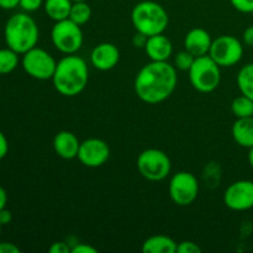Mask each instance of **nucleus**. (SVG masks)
Listing matches in <instances>:
<instances>
[{
  "label": "nucleus",
  "mask_w": 253,
  "mask_h": 253,
  "mask_svg": "<svg viewBox=\"0 0 253 253\" xmlns=\"http://www.w3.org/2000/svg\"><path fill=\"white\" fill-rule=\"evenodd\" d=\"M178 83L177 69L168 62L151 61L136 74L135 93L143 103L160 104L167 100Z\"/></svg>",
  "instance_id": "1"
},
{
  "label": "nucleus",
  "mask_w": 253,
  "mask_h": 253,
  "mask_svg": "<svg viewBox=\"0 0 253 253\" xmlns=\"http://www.w3.org/2000/svg\"><path fill=\"white\" fill-rule=\"evenodd\" d=\"M88 64L82 57L66 54V57L57 62L52 82L54 89L61 95L68 98L79 95L88 85Z\"/></svg>",
  "instance_id": "2"
},
{
  "label": "nucleus",
  "mask_w": 253,
  "mask_h": 253,
  "mask_svg": "<svg viewBox=\"0 0 253 253\" xmlns=\"http://www.w3.org/2000/svg\"><path fill=\"white\" fill-rule=\"evenodd\" d=\"M4 39L9 48L24 54L37 46L40 39L39 26L27 12H16L5 24Z\"/></svg>",
  "instance_id": "3"
},
{
  "label": "nucleus",
  "mask_w": 253,
  "mask_h": 253,
  "mask_svg": "<svg viewBox=\"0 0 253 253\" xmlns=\"http://www.w3.org/2000/svg\"><path fill=\"white\" fill-rule=\"evenodd\" d=\"M131 22L136 31L150 37L163 34L167 30L169 16L161 4L152 0H143L133 6Z\"/></svg>",
  "instance_id": "4"
},
{
  "label": "nucleus",
  "mask_w": 253,
  "mask_h": 253,
  "mask_svg": "<svg viewBox=\"0 0 253 253\" xmlns=\"http://www.w3.org/2000/svg\"><path fill=\"white\" fill-rule=\"evenodd\" d=\"M221 67L209 56L195 57L190 69L189 81L193 88L200 93H211L219 86L221 82Z\"/></svg>",
  "instance_id": "5"
},
{
  "label": "nucleus",
  "mask_w": 253,
  "mask_h": 253,
  "mask_svg": "<svg viewBox=\"0 0 253 253\" xmlns=\"http://www.w3.org/2000/svg\"><path fill=\"white\" fill-rule=\"evenodd\" d=\"M137 169L145 179L161 182L169 175L172 162L167 153L158 148H147L137 157Z\"/></svg>",
  "instance_id": "6"
},
{
  "label": "nucleus",
  "mask_w": 253,
  "mask_h": 253,
  "mask_svg": "<svg viewBox=\"0 0 253 253\" xmlns=\"http://www.w3.org/2000/svg\"><path fill=\"white\" fill-rule=\"evenodd\" d=\"M53 46L63 54H76L82 48L84 42L81 26L71 19L56 21L51 31Z\"/></svg>",
  "instance_id": "7"
},
{
  "label": "nucleus",
  "mask_w": 253,
  "mask_h": 253,
  "mask_svg": "<svg viewBox=\"0 0 253 253\" xmlns=\"http://www.w3.org/2000/svg\"><path fill=\"white\" fill-rule=\"evenodd\" d=\"M21 64L24 71L37 81H48L53 78L57 67L53 56L40 47H34L22 54Z\"/></svg>",
  "instance_id": "8"
},
{
  "label": "nucleus",
  "mask_w": 253,
  "mask_h": 253,
  "mask_svg": "<svg viewBox=\"0 0 253 253\" xmlns=\"http://www.w3.org/2000/svg\"><path fill=\"white\" fill-rule=\"evenodd\" d=\"M209 56L221 68H230L236 66L244 57V43L231 35H222L212 40Z\"/></svg>",
  "instance_id": "9"
},
{
  "label": "nucleus",
  "mask_w": 253,
  "mask_h": 253,
  "mask_svg": "<svg viewBox=\"0 0 253 253\" xmlns=\"http://www.w3.org/2000/svg\"><path fill=\"white\" fill-rule=\"evenodd\" d=\"M170 199L178 207H188L197 200L199 182L190 172H178L169 180Z\"/></svg>",
  "instance_id": "10"
},
{
  "label": "nucleus",
  "mask_w": 253,
  "mask_h": 253,
  "mask_svg": "<svg viewBox=\"0 0 253 253\" xmlns=\"http://www.w3.org/2000/svg\"><path fill=\"white\" fill-rule=\"evenodd\" d=\"M224 203L230 210L247 211L253 208V182L242 179L234 182L224 193Z\"/></svg>",
  "instance_id": "11"
},
{
  "label": "nucleus",
  "mask_w": 253,
  "mask_h": 253,
  "mask_svg": "<svg viewBox=\"0 0 253 253\" xmlns=\"http://www.w3.org/2000/svg\"><path fill=\"white\" fill-rule=\"evenodd\" d=\"M110 157V147L101 138H88L81 142L78 158L83 166L88 168L101 167Z\"/></svg>",
  "instance_id": "12"
},
{
  "label": "nucleus",
  "mask_w": 253,
  "mask_h": 253,
  "mask_svg": "<svg viewBox=\"0 0 253 253\" xmlns=\"http://www.w3.org/2000/svg\"><path fill=\"white\" fill-rule=\"evenodd\" d=\"M120 61V51L110 42H103L93 48L90 53L91 66L99 71H110L115 68Z\"/></svg>",
  "instance_id": "13"
},
{
  "label": "nucleus",
  "mask_w": 253,
  "mask_h": 253,
  "mask_svg": "<svg viewBox=\"0 0 253 253\" xmlns=\"http://www.w3.org/2000/svg\"><path fill=\"white\" fill-rule=\"evenodd\" d=\"M211 43L210 34L202 27L190 30L184 37V48L195 57L209 54Z\"/></svg>",
  "instance_id": "14"
},
{
  "label": "nucleus",
  "mask_w": 253,
  "mask_h": 253,
  "mask_svg": "<svg viewBox=\"0 0 253 253\" xmlns=\"http://www.w3.org/2000/svg\"><path fill=\"white\" fill-rule=\"evenodd\" d=\"M145 52L151 61L167 62L173 53V44L167 36L158 34L148 37Z\"/></svg>",
  "instance_id": "15"
},
{
  "label": "nucleus",
  "mask_w": 253,
  "mask_h": 253,
  "mask_svg": "<svg viewBox=\"0 0 253 253\" xmlns=\"http://www.w3.org/2000/svg\"><path fill=\"white\" fill-rule=\"evenodd\" d=\"M81 141L71 131H59L53 138V150L63 160H73L78 156Z\"/></svg>",
  "instance_id": "16"
},
{
  "label": "nucleus",
  "mask_w": 253,
  "mask_h": 253,
  "mask_svg": "<svg viewBox=\"0 0 253 253\" xmlns=\"http://www.w3.org/2000/svg\"><path fill=\"white\" fill-rule=\"evenodd\" d=\"M235 142L244 148L253 147V116L236 119L231 128Z\"/></svg>",
  "instance_id": "17"
},
{
  "label": "nucleus",
  "mask_w": 253,
  "mask_h": 253,
  "mask_svg": "<svg viewBox=\"0 0 253 253\" xmlns=\"http://www.w3.org/2000/svg\"><path fill=\"white\" fill-rule=\"evenodd\" d=\"M178 244L166 235H155L142 244L143 253H175Z\"/></svg>",
  "instance_id": "18"
},
{
  "label": "nucleus",
  "mask_w": 253,
  "mask_h": 253,
  "mask_svg": "<svg viewBox=\"0 0 253 253\" xmlns=\"http://www.w3.org/2000/svg\"><path fill=\"white\" fill-rule=\"evenodd\" d=\"M72 5V0H44L43 9L49 19L53 21H61L69 19Z\"/></svg>",
  "instance_id": "19"
},
{
  "label": "nucleus",
  "mask_w": 253,
  "mask_h": 253,
  "mask_svg": "<svg viewBox=\"0 0 253 253\" xmlns=\"http://www.w3.org/2000/svg\"><path fill=\"white\" fill-rule=\"evenodd\" d=\"M237 86L241 94L249 96L253 100V63L242 67L237 73Z\"/></svg>",
  "instance_id": "20"
},
{
  "label": "nucleus",
  "mask_w": 253,
  "mask_h": 253,
  "mask_svg": "<svg viewBox=\"0 0 253 253\" xmlns=\"http://www.w3.org/2000/svg\"><path fill=\"white\" fill-rule=\"evenodd\" d=\"M231 111L236 119L251 118L253 116V100L249 96L241 94L232 100Z\"/></svg>",
  "instance_id": "21"
},
{
  "label": "nucleus",
  "mask_w": 253,
  "mask_h": 253,
  "mask_svg": "<svg viewBox=\"0 0 253 253\" xmlns=\"http://www.w3.org/2000/svg\"><path fill=\"white\" fill-rule=\"evenodd\" d=\"M19 53L11 48L0 49V74H10L19 66Z\"/></svg>",
  "instance_id": "22"
},
{
  "label": "nucleus",
  "mask_w": 253,
  "mask_h": 253,
  "mask_svg": "<svg viewBox=\"0 0 253 253\" xmlns=\"http://www.w3.org/2000/svg\"><path fill=\"white\" fill-rule=\"evenodd\" d=\"M91 17V7L86 1L73 2L69 14V19L73 22L78 24L79 26L86 24Z\"/></svg>",
  "instance_id": "23"
},
{
  "label": "nucleus",
  "mask_w": 253,
  "mask_h": 253,
  "mask_svg": "<svg viewBox=\"0 0 253 253\" xmlns=\"http://www.w3.org/2000/svg\"><path fill=\"white\" fill-rule=\"evenodd\" d=\"M195 61V56H193L187 49L180 51L174 57V67L179 71H189Z\"/></svg>",
  "instance_id": "24"
},
{
  "label": "nucleus",
  "mask_w": 253,
  "mask_h": 253,
  "mask_svg": "<svg viewBox=\"0 0 253 253\" xmlns=\"http://www.w3.org/2000/svg\"><path fill=\"white\" fill-rule=\"evenodd\" d=\"M232 7L242 14H252L253 0H230Z\"/></svg>",
  "instance_id": "25"
},
{
  "label": "nucleus",
  "mask_w": 253,
  "mask_h": 253,
  "mask_svg": "<svg viewBox=\"0 0 253 253\" xmlns=\"http://www.w3.org/2000/svg\"><path fill=\"white\" fill-rule=\"evenodd\" d=\"M178 253H200L202 247L193 241H183L179 242L177 246Z\"/></svg>",
  "instance_id": "26"
},
{
  "label": "nucleus",
  "mask_w": 253,
  "mask_h": 253,
  "mask_svg": "<svg viewBox=\"0 0 253 253\" xmlns=\"http://www.w3.org/2000/svg\"><path fill=\"white\" fill-rule=\"evenodd\" d=\"M43 2L44 0H20V7L25 12H34L43 6Z\"/></svg>",
  "instance_id": "27"
},
{
  "label": "nucleus",
  "mask_w": 253,
  "mask_h": 253,
  "mask_svg": "<svg viewBox=\"0 0 253 253\" xmlns=\"http://www.w3.org/2000/svg\"><path fill=\"white\" fill-rule=\"evenodd\" d=\"M48 251L49 253H72V247H69V245L67 242L58 241L52 244Z\"/></svg>",
  "instance_id": "28"
},
{
  "label": "nucleus",
  "mask_w": 253,
  "mask_h": 253,
  "mask_svg": "<svg viewBox=\"0 0 253 253\" xmlns=\"http://www.w3.org/2000/svg\"><path fill=\"white\" fill-rule=\"evenodd\" d=\"M72 253H98V250L88 244H76L72 247Z\"/></svg>",
  "instance_id": "29"
},
{
  "label": "nucleus",
  "mask_w": 253,
  "mask_h": 253,
  "mask_svg": "<svg viewBox=\"0 0 253 253\" xmlns=\"http://www.w3.org/2000/svg\"><path fill=\"white\" fill-rule=\"evenodd\" d=\"M147 39H148V37L146 36V35H143V34H141V32L136 31V34L133 35V37H132V44L135 47H137V48H145L146 42H147Z\"/></svg>",
  "instance_id": "30"
},
{
  "label": "nucleus",
  "mask_w": 253,
  "mask_h": 253,
  "mask_svg": "<svg viewBox=\"0 0 253 253\" xmlns=\"http://www.w3.org/2000/svg\"><path fill=\"white\" fill-rule=\"evenodd\" d=\"M9 152V142H7L6 136L2 131H0V161L5 157Z\"/></svg>",
  "instance_id": "31"
},
{
  "label": "nucleus",
  "mask_w": 253,
  "mask_h": 253,
  "mask_svg": "<svg viewBox=\"0 0 253 253\" xmlns=\"http://www.w3.org/2000/svg\"><path fill=\"white\" fill-rule=\"evenodd\" d=\"M242 43L245 46L253 47V26H249L242 34Z\"/></svg>",
  "instance_id": "32"
},
{
  "label": "nucleus",
  "mask_w": 253,
  "mask_h": 253,
  "mask_svg": "<svg viewBox=\"0 0 253 253\" xmlns=\"http://www.w3.org/2000/svg\"><path fill=\"white\" fill-rule=\"evenodd\" d=\"M0 253H20V249L11 242H0Z\"/></svg>",
  "instance_id": "33"
},
{
  "label": "nucleus",
  "mask_w": 253,
  "mask_h": 253,
  "mask_svg": "<svg viewBox=\"0 0 253 253\" xmlns=\"http://www.w3.org/2000/svg\"><path fill=\"white\" fill-rule=\"evenodd\" d=\"M11 220H12V214L10 210H7L6 208L0 210V224H1L2 226L9 225L10 222H11Z\"/></svg>",
  "instance_id": "34"
},
{
  "label": "nucleus",
  "mask_w": 253,
  "mask_h": 253,
  "mask_svg": "<svg viewBox=\"0 0 253 253\" xmlns=\"http://www.w3.org/2000/svg\"><path fill=\"white\" fill-rule=\"evenodd\" d=\"M20 6V0H0V9L12 10Z\"/></svg>",
  "instance_id": "35"
},
{
  "label": "nucleus",
  "mask_w": 253,
  "mask_h": 253,
  "mask_svg": "<svg viewBox=\"0 0 253 253\" xmlns=\"http://www.w3.org/2000/svg\"><path fill=\"white\" fill-rule=\"evenodd\" d=\"M6 203H7L6 190H5L2 187H0V210L6 208Z\"/></svg>",
  "instance_id": "36"
},
{
  "label": "nucleus",
  "mask_w": 253,
  "mask_h": 253,
  "mask_svg": "<svg viewBox=\"0 0 253 253\" xmlns=\"http://www.w3.org/2000/svg\"><path fill=\"white\" fill-rule=\"evenodd\" d=\"M249 163H250V166L253 168V147L250 148V151H249Z\"/></svg>",
  "instance_id": "37"
},
{
  "label": "nucleus",
  "mask_w": 253,
  "mask_h": 253,
  "mask_svg": "<svg viewBox=\"0 0 253 253\" xmlns=\"http://www.w3.org/2000/svg\"><path fill=\"white\" fill-rule=\"evenodd\" d=\"M73 2H77V1H86V0H72Z\"/></svg>",
  "instance_id": "38"
},
{
  "label": "nucleus",
  "mask_w": 253,
  "mask_h": 253,
  "mask_svg": "<svg viewBox=\"0 0 253 253\" xmlns=\"http://www.w3.org/2000/svg\"><path fill=\"white\" fill-rule=\"evenodd\" d=\"M1 227H2V225L0 224V232H1Z\"/></svg>",
  "instance_id": "39"
}]
</instances>
